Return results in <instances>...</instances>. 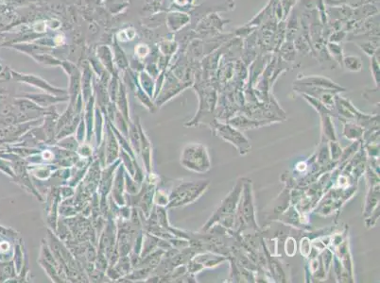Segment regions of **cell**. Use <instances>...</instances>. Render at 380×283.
<instances>
[{"label":"cell","instance_id":"obj_16","mask_svg":"<svg viewBox=\"0 0 380 283\" xmlns=\"http://www.w3.org/2000/svg\"><path fill=\"white\" fill-rule=\"evenodd\" d=\"M15 272V266L12 262L0 264V282H5L6 280H10L12 278L15 279V276L17 274Z\"/></svg>","mask_w":380,"mask_h":283},{"label":"cell","instance_id":"obj_4","mask_svg":"<svg viewBox=\"0 0 380 283\" xmlns=\"http://www.w3.org/2000/svg\"><path fill=\"white\" fill-rule=\"evenodd\" d=\"M242 199L239 208V219L238 221L242 225L245 223L249 227L257 228L254 220V208H253V193L251 182L244 183L242 187Z\"/></svg>","mask_w":380,"mask_h":283},{"label":"cell","instance_id":"obj_1","mask_svg":"<svg viewBox=\"0 0 380 283\" xmlns=\"http://www.w3.org/2000/svg\"><path fill=\"white\" fill-rule=\"evenodd\" d=\"M242 187H243V183L239 181L238 184L232 190V192L221 202V205L216 211V213L213 215V216H211L207 225L202 228V230L207 231L217 221H220V223L225 227H231L233 226V223L235 222L234 218H235L236 208L241 198Z\"/></svg>","mask_w":380,"mask_h":283},{"label":"cell","instance_id":"obj_11","mask_svg":"<svg viewBox=\"0 0 380 283\" xmlns=\"http://www.w3.org/2000/svg\"><path fill=\"white\" fill-rule=\"evenodd\" d=\"M380 203V183L374 184L370 187L366 202L364 207V216L370 215L374 210L378 207V204Z\"/></svg>","mask_w":380,"mask_h":283},{"label":"cell","instance_id":"obj_2","mask_svg":"<svg viewBox=\"0 0 380 283\" xmlns=\"http://www.w3.org/2000/svg\"><path fill=\"white\" fill-rule=\"evenodd\" d=\"M209 186L207 181L184 182L175 187L169 194L168 208H178L194 202Z\"/></svg>","mask_w":380,"mask_h":283},{"label":"cell","instance_id":"obj_17","mask_svg":"<svg viewBox=\"0 0 380 283\" xmlns=\"http://www.w3.org/2000/svg\"><path fill=\"white\" fill-rule=\"evenodd\" d=\"M141 187V184L132 179V176L128 172H125V190L128 193H130L131 195L137 194L140 191Z\"/></svg>","mask_w":380,"mask_h":283},{"label":"cell","instance_id":"obj_8","mask_svg":"<svg viewBox=\"0 0 380 283\" xmlns=\"http://www.w3.org/2000/svg\"><path fill=\"white\" fill-rule=\"evenodd\" d=\"M295 85L298 86H310V87H319V88H323V89H329V90H335L337 92H343L346 89L343 88L342 86L338 85L332 81L331 79H327L325 77L322 76H308V77H303L301 79H296L294 81Z\"/></svg>","mask_w":380,"mask_h":283},{"label":"cell","instance_id":"obj_10","mask_svg":"<svg viewBox=\"0 0 380 283\" xmlns=\"http://www.w3.org/2000/svg\"><path fill=\"white\" fill-rule=\"evenodd\" d=\"M136 123L138 126L140 133V154L142 155L145 169L147 173H150L151 172V144L142 127L141 122L138 120Z\"/></svg>","mask_w":380,"mask_h":283},{"label":"cell","instance_id":"obj_7","mask_svg":"<svg viewBox=\"0 0 380 283\" xmlns=\"http://www.w3.org/2000/svg\"><path fill=\"white\" fill-rule=\"evenodd\" d=\"M106 135L104 139V147L105 154L104 167L114 163L119 158V145L115 138V134L110 126L109 121H106Z\"/></svg>","mask_w":380,"mask_h":283},{"label":"cell","instance_id":"obj_24","mask_svg":"<svg viewBox=\"0 0 380 283\" xmlns=\"http://www.w3.org/2000/svg\"><path fill=\"white\" fill-rule=\"evenodd\" d=\"M346 36V31H336V32H334V33L332 34L331 36H330V39H329V42H333V43H341V42H343L344 40H345V38Z\"/></svg>","mask_w":380,"mask_h":283},{"label":"cell","instance_id":"obj_18","mask_svg":"<svg viewBox=\"0 0 380 283\" xmlns=\"http://www.w3.org/2000/svg\"><path fill=\"white\" fill-rule=\"evenodd\" d=\"M370 70L373 75V78L375 80L377 88L380 86V61L376 59V57H371V64H370Z\"/></svg>","mask_w":380,"mask_h":283},{"label":"cell","instance_id":"obj_12","mask_svg":"<svg viewBox=\"0 0 380 283\" xmlns=\"http://www.w3.org/2000/svg\"><path fill=\"white\" fill-rule=\"evenodd\" d=\"M343 67L349 72H360L363 67L361 58L357 55H345L343 58Z\"/></svg>","mask_w":380,"mask_h":283},{"label":"cell","instance_id":"obj_5","mask_svg":"<svg viewBox=\"0 0 380 283\" xmlns=\"http://www.w3.org/2000/svg\"><path fill=\"white\" fill-rule=\"evenodd\" d=\"M215 129L218 131L219 137L237 147L242 155H244L250 151V143L238 129L232 127L229 125L222 124L216 125Z\"/></svg>","mask_w":380,"mask_h":283},{"label":"cell","instance_id":"obj_15","mask_svg":"<svg viewBox=\"0 0 380 283\" xmlns=\"http://www.w3.org/2000/svg\"><path fill=\"white\" fill-rule=\"evenodd\" d=\"M344 135L349 140H358L363 136V129L357 125L348 123L345 126Z\"/></svg>","mask_w":380,"mask_h":283},{"label":"cell","instance_id":"obj_13","mask_svg":"<svg viewBox=\"0 0 380 283\" xmlns=\"http://www.w3.org/2000/svg\"><path fill=\"white\" fill-rule=\"evenodd\" d=\"M57 169V166L54 165H39L35 167V169H32V172L36 179L40 181H46L49 177H51L52 173Z\"/></svg>","mask_w":380,"mask_h":283},{"label":"cell","instance_id":"obj_22","mask_svg":"<svg viewBox=\"0 0 380 283\" xmlns=\"http://www.w3.org/2000/svg\"><path fill=\"white\" fill-rule=\"evenodd\" d=\"M330 149H331V157H332V159H338L342 156L343 150H342L341 147L339 146V143L331 141L330 142Z\"/></svg>","mask_w":380,"mask_h":283},{"label":"cell","instance_id":"obj_25","mask_svg":"<svg viewBox=\"0 0 380 283\" xmlns=\"http://www.w3.org/2000/svg\"><path fill=\"white\" fill-rule=\"evenodd\" d=\"M324 5H327L329 7H338L342 6L347 3L349 0H323Z\"/></svg>","mask_w":380,"mask_h":283},{"label":"cell","instance_id":"obj_20","mask_svg":"<svg viewBox=\"0 0 380 283\" xmlns=\"http://www.w3.org/2000/svg\"><path fill=\"white\" fill-rule=\"evenodd\" d=\"M77 153L81 158H90L92 157L93 149L88 143L86 144H80L77 148Z\"/></svg>","mask_w":380,"mask_h":283},{"label":"cell","instance_id":"obj_14","mask_svg":"<svg viewBox=\"0 0 380 283\" xmlns=\"http://www.w3.org/2000/svg\"><path fill=\"white\" fill-rule=\"evenodd\" d=\"M326 49H327L329 55L332 57L340 65L343 66V58L345 56L343 46L339 43L328 42L326 45Z\"/></svg>","mask_w":380,"mask_h":283},{"label":"cell","instance_id":"obj_21","mask_svg":"<svg viewBox=\"0 0 380 283\" xmlns=\"http://www.w3.org/2000/svg\"><path fill=\"white\" fill-rule=\"evenodd\" d=\"M279 3L281 4V6L283 8L285 18H286V17H288V14L293 9L295 4L297 3V0H279Z\"/></svg>","mask_w":380,"mask_h":283},{"label":"cell","instance_id":"obj_9","mask_svg":"<svg viewBox=\"0 0 380 283\" xmlns=\"http://www.w3.org/2000/svg\"><path fill=\"white\" fill-rule=\"evenodd\" d=\"M125 191V168L123 164H119L116 168L113 185H112V199L119 207L126 205V199L123 192Z\"/></svg>","mask_w":380,"mask_h":283},{"label":"cell","instance_id":"obj_23","mask_svg":"<svg viewBox=\"0 0 380 283\" xmlns=\"http://www.w3.org/2000/svg\"><path fill=\"white\" fill-rule=\"evenodd\" d=\"M311 243L309 238H304L301 241V253L305 257H308L311 254Z\"/></svg>","mask_w":380,"mask_h":283},{"label":"cell","instance_id":"obj_19","mask_svg":"<svg viewBox=\"0 0 380 283\" xmlns=\"http://www.w3.org/2000/svg\"><path fill=\"white\" fill-rule=\"evenodd\" d=\"M153 203L160 207H167L169 203V195L163 191H155Z\"/></svg>","mask_w":380,"mask_h":283},{"label":"cell","instance_id":"obj_3","mask_svg":"<svg viewBox=\"0 0 380 283\" xmlns=\"http://www.w3.org/2000/svg\"><path fill=\"white\" fill-rule=\"evenodd\" d=\"M180 162L184 168L196 173H206L211 169L207 148L202 144L185 145L181 153Z\"/></svg>","mask_w":380,"mask_h":283},{"label":"cell","instance_id":"obj_6","mask_svg":"<svg viewBox=\"0 0 380 283\" xmlns=\"http://www.w3.org/2000/svg\"><path fill=\"white\" fill-rule=\"evenodd\" d=\"M43 121H29L25 124H13L5 126L0 128V144H11L18 140V138L23 136L24 132L28 131L30 128H34L36 126L42 124Z\"/></svg>","mask_w":380,"mask_h":283}]
</instances>
